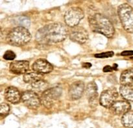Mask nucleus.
<instances>
[{
	"label": "nucleus",
	"instance_id": "obj_23",
	"mask_svg": "<svg viewBox=\"0 0 133 128\" xmlns=\"http://www.w3.org/2000/svg\"><path fill=\"white\" fill-rule=\"evenodd\" d=\"M114 55V52H105V53H97V54L95 55V57L97 58H101V59H105L109 58V57H111Z\"/></svg>",
	"mask_w": 133,
	"mask_h": 128
},
{
	"label": "nucleus",
	"instance_id": "obj_15",
	"mask_svg": "<svg viewBox=\"0 0 133 128\" xmlns=\"http://www.w3.org/2000/svg\"><path fill=\"white\" fill-rule=\"evenodd\" d=\"M5 98L9 102L16 104L22 100V94L16 87H9L5 91Z\"/></svg>",
	"mask_w": 133,
	"mask_h": 128
},
{
	"label": "nucleus",
	"instance_id": "obj_2",
	"mask_svg": "<svg viewBox=\"0 0 133 128\" xmlns=\"http://www.w3.org/2000/svg\"><path fill=\"white\" fill-rule=\"evenodd\" d=\"M90 26L93 31L102 34L107 38H112L115 29L109 18L99 13H96L88 18Z\"/></svg>",
	"mask_w": 133,
	"mask_h": 128
},
{
	"label": "nucleus",
	"instance_id": "obj_1",
	"mask_svg": "<svg viewBox=\"0 0 133 128\" xmlns=\"http://www.w3.org/2000/svg\"><path fill=\"white\" fill-rule=\"evenodd\" d=\"M67 35L68 29L66 26L56 22L40 29L36 34V40L39 44L51 45L63 41Z\"/></svg>",
	"mask_w": 133,
	"mask_h": 128
},
{
	"label": "nucleus",
	"instance_id": "obj_12",
	"mask_svg": "<svg viewBox=\"0 0 133 128\" xmlns=\"http://www.w3.org/2000/svg\"><path fill=\"white\" fill-rule=\"evenodd\" d=\"M84 91V84L81 81H77L70 85L69 88V96L72 100L80 98Z\"/></svg>",
	"mask_w": 133,
	"mask_h": 128
},
{
	"label": "nucleus",
	"instance_id": "obj_16",
	"mask_svg": "<svg viewBox=\"0 0 133 128\" xmlns=\"http://www.w3.org/2000/svg\"><path fill=\"white\" fill-rule=\"evenodd\" d=\"M119 94L125 100L133 102V86L122 85L119 87Z\"/></svg>",
	"mask_w": 133,
	"mask_h": 128
},
{
	"label": "nucleus",
	"instance_id": "obj_8",
	"mask_svg": "<svg viewBox=\"0 0 133 128\" xmlns=\"http://www.w3.org/2000/svg\"><path fill=\"white\" fill-rule=\"evenodd\" d=\"M22 101L25 106L31 109H36L41 104V100L37 94L32 91H27L22 94Z\"/></svg>",
	"mask_w": 133,
	"mask_h": 128
},
{
	"label": "nucleus",
	"instance_id": "obj_7",
	"mask_svg": "<svg viewBox=\"0 0 133 128\" xmlns=\"http://www.w3.org/2000/svg\"><path fill=\"white\" fill-rule=\"evenodd\" d=\"M119 94L115 88H110L104 91L99 98V103L103 107L110 108L117 101Z\"/></svg>",
	"mask_w": 133,
	"mask_h": 128
},
{
	"label": "nucleus",
	"instance_id": "obj_13",
	"mask_svg": "<svg viewBox=\"0 0 133 128\" xmlns=\"http://www.w3.org/2000/svg\"><path fill=\"white\" fill-rule=\"evenodd\" d=\"M86 94L91 106H96L98 103L97 87L95 82H90L86 87Z\"/></svg>",
	"mask_w": 133,
	"mask_h": 128
},
{
	"label": "nucleus",
	"instance_id": "obj_9",
	"mask_svg": "<svg viewBox=\"0 0 133 128\" xmlns=\"http://www.w3.org/2000/svg\"><path fill=\"white\" fill-rule=\"evenodd\" d=\"M88 37L89 35L87 31L82 27H74L70 33V39L73 42L81 44L85 43L88 40Z\"/></svg>",
	"mask_w": 133,
	"mask_h": 128
},
{
	"label": "nucleus",
	"instance_id": "obj_14",
	"mask_svg": "<svg viewBox=\"0 0 133 128\" xmlns=\"http://www.w3.org/2000/svg\"><path fill=\"white\" fill-rule=\"evenodd\" d=\"M29 68V62L27 61H16L11 62L9 66L10 72L12 74L20 75L25 74Z\"/></svg>",
	"mask_w": 133,
	"mask_h": 128
},
{
	"label": "nucleus",
	"instance_id": "obj_25",
	"mask_svg": "<svg viewBox=\"0 0 133 128\" xmlns=\"http://www.w3.org/2000/svg\"><path fill=\"white\" fill-rule=\"evenodd\" d=\"M122 56H131L133 55V51H124L121 53Z\"/></svg>",
	"mask_w": 133,
	"mask_h": 128
},
{
	"label": "nucleus",
	"instance_id": "obj_4",
	"mask_svg": "<svg viewBox=\"0 0 133 128\" xmlns=\"http://www.w3.org/2000/svg\"><path fill=\"white\" fill-rule=\"evenodd\" d=\"M118 14L123 29L133 33V8L129 4H122L118 7Z\"/></svg>",
	"mask_w": 133,
	"mask_h": 128
},
{
	"label": "nucleus",
	"instance_id": "obj_6",
	"mask_svg": "<svg viewBox=\"0 0 133 128\" xmlns=\"http://www.w3.org/2000/svg\"><path fill=\"white\" fill-rule=\"evenodd\" d=\"M84 13L81 8L75 7L69 9L64 14L66 25L70 27H75L84 18Z\"/></svg>",
	"mask_w": 133,
	"mask_h": 128
},
{
	"label": "nucleus",
	"instance_id": "obj_19",
	"mask_svg": "<svg viewBox=\"0 0 133 128\" xmlns=\"http://www.w3.org/2000/svg\"><path fill=\"white\" fill-rule=\"evenodd\" d=\"M122 123L125 127L133 128V111H130L123 115Z\"/></svg>",
	"mask_w": 133,
	"mask_h": 128
},
{
	"label": "nucleus",
	"instance_id": "obj_17",
	"mask_svg": "<svg viewBox=\"0 0 133 128\" xmlns=\"http://www.w3.org/2000/svg\"><path fill=\"white\" fill-rule=\"evenodd\" d=\"M119 80L122 85H131L133 83V68L124 70L121 74Z\"/></svg>",
	"mask_w": 133,
	"mask_h": 128
},
{
	"label": "nucleus",
	"instance_id": "obj_5",
	"mask_svg": "<svg viewBox=\"0 0 133 128\" xmlns=\"http://www.w3.org/2000/svg\"><path fill=\"white\" fill-rule=\"evenodd\" d=\"M62 94V89L59 87H53L48 88L41 95V104L45 107L49 109L52 107L57 100H58Z\"/></svg>",
	"mask_w": 133,
	"mask_h": 128
},
{
	"label": "nucleus",
	"instance_id": "obj_26",
	"mask_svg": "<svg viewBox=\"0 0 133 128\" xmlns=\"http://www.w3.org/2000/svg\"><path fill=\"white\" fill-rule=\"evenodd\" d=\"M92 66V65L89 62H84V63H83V67L84 68H89Z\"/></svg>",
	"mask_w": 133,
	"mask_h": 128
},
{
	"label": "nucleus",
	"instance_id": "obj_3",
	"mask_svg": "<svg viewBox=\"0 0 133 128\" xmlns=\"http://www.w3.org/2000/svg\"><path fill=\"white\" fill-rule=\"evenodd\" d=\"M31 35L27 28L18 26L10 30L6 36V42L13 46H23L31 39Z\"/></svg>",
	"mask_w": 133,
	"mask_h": 128
},
{
	"label": "nucleus",
	"instance_id": "obj_21",
	"mask_svg": "<svg viewBox=\"0 0 133 128\" xmlns=\"http://www.w3.org/2000/svg\"><path fill=\"white\" fill-rule=\"evenodd\" d=\"M10 112V107L6 103H2L0 105V114L1 116H5L7 115Z\"/></svg>",
	"mask_w": 133,
	"mask_h": 128
},
{
	"label": "nucleus",
	"instance_id": "obj_10",
	"mask_svg": "<svg viewBox=\"0 0 133 128\" xmlns=\"http://www.w3.org/2000/svg\"><path fill=\"white\" fill-rule=\"evenodd\" d=\"M32 70L35 72L41 74L50 73L53 71V67L50 62L44 59H38L32 65Z\"/></svg>",
	"mask_w": 133,
	"mask_h": 128
},
{
	"label": "nucleus",
	"instance_id": "obj_24",
	"mask_svg": "<svg viewBox=\"0 0 133 128\" xmlns=\"http://www.w3.org/2000/svg\"><path fill=\"white\" fill-rule=\"evenodd\" d=\"M114 70V68L110 66H106L103 68V72H110Z\"/></svg>",
	"mask_w": 133,
	"mask_h": 128
},
{
	"label": "nucleus",
	"instance_id": "obj_11",
	"mask_svg": "<svg viewBox=\"0 0 133 128\" xmlns=\"http://www.w3.org/2000/svg\"><path fill=\"white\" fill-rule=\"evenodd\" d=\"M131 104L127 100L116 101L109 109L114 114L116 115H124L125 113L131 111Z\"/></svg>",
	"mask_w": 133,
	"mask_h": 128
},
{
	"label": "nucleus",
	"instance_id": "obj_22",
	"mask_svg": "<svg viewBox=\"0 0 133 128\" xmlns=\"http://www.w3.org/2000/svg\"><path fill=\"white\" fill-rule=\"evenodd\" d=\"M16 54L14 53V52L10 50H8L4 53L3 55V59L7 61H12L16 58Z\"/></svg>",
	"mask_w": 133,
	"mask_h": 128
},
{
	"label": "nucleus",
	"instance_id": "obj_18",
	"mask_svg": "<svg viewBox=\"0 0 133 128\" xmlns=\"http://www.w3.org/2000/svg\"><path fill=\"white\" fill-rule=\"evenodd\" d=\"M43 79V74H39L37 72H30L26 73L23 75V81L26 83H29V84H32L36 81Z\"/></svg>",
	"mask_w": 133,
	"mask_h": 128
},
{
	"label": "nucleus",
	"instance_id": "obj_20",
	"mask_svg": "<svg viewBox=\"0 0 133 128\" xmlns=\"http://www.w3.org/2000/svg\"><path fill=\"white\" fill-rule=\"evenodd\" d=\"M31 87H32V89L35 90L38 92H42L43 93V92H45V91L48 89L49 85H48V82H46L44 79H42V80H40L38 81H36L31 84Z\"/></svg>",
	"mask_w": 133,
	"mask_h": 128
}]
</instances>
